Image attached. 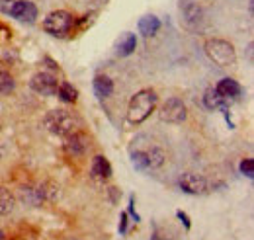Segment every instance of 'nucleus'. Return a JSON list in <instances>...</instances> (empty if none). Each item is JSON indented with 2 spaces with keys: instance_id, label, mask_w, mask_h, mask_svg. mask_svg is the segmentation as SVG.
I'll return each instance as SVG.
<instances>
[{
  "instance_id": "obj_5",
  "label": "nucleus",
  "mask_w": 254,
  "mask_h": 240,
  "mask_svg": "<svg viewBox=\"0 0 254 240\" xmlns=\"http://www.w3.org/2000/svg\"><path fill=\"white\" fill-rule=\"evenodd\" d=\"M2 10L8 16H12L20 22H26V24H33L37 18V8L28 0H6L2 4Z\"/></svg>"
},
{
  "instance_id": "obj_11",
  "label": "nucleus",
  "mask_w": 254,
  "mask_h": 240,
  "mask_svg": "<svg viewBox=\"0 0 254 240\" xmlns=\"http://www.w3.org/2000/svg\"><path fill=\"white\" fill-rule=\"evenodd\" d=\"M90 174H92V178H96V180H108L112 176V166H110V162H108L106 156L98 154V156L92 158Z\"/></svg>"
},
{
  "instance_id": "obj_1",
  "label": "nucleus",
  "mask_w": 254,
  "mask_h": 240,
  "mask_svg": "<svg viewBox=\"0 0 254 240\" xmlns=\"http://www.w3.org/2000/svg\"><path fill=\"white\" fill-rule=\"evenodd\" d=\"M157 102H159V96L155 90H141L137 92L131 102H129V108H127V120L133 125H139L147 120L155 108H157Z\"/></svg>"
},
{
  "instance_id": "obj_15",
  "label": "nucleus",
  "mask_w": 254,
  "mask_h": 240,
  "mask_svg": "<svg viewBox=\"0 0 254 240\" xmlns=\"http://www.w3.org/2000/svg\"><path fill=\"white\" fill-rule=\"evenodd\" d=\"M159 30H160V20L155 18V16H147V18H143V20L139 22V31H141L145 37L155 35Z\"/></svg>"
},
{
  "instance_id": "obj_2",
  "label": "nucleus",
  "mask_w": 254,
  "mask_h": 240,
  "mask_svg": "<svg viewBox=\"0 0 254 240\" xmlns=\"http://www.w3.org/2000/svg\"><path fill=\"white\" fill-rule=\"evenodd\" d=\"M45 127L47 131H51L53 135H59V137H66L70 133H74L78 127H80V121L76 116H72L70 112L66 110H51L47 116H45Z\"/></svg>"
},
{
  "instance_id": "obj_14",
  "label": "nucleus",
  "mask_w": 254,
  "mask_h": 240,
  "mask_svg": "<svg viewBox=\"0 0 254 240\" xmlns=\"http://www.w3.org/2000/svg\"><path fill=\"white\" fill-rule=\"evenodd\" d=\"M135 47H137V37H135V33H126L124 39L118 43V55H120V57H127V55H131V53L135 51Z\"/></svg>"
},
{
  "instance_id": "obj_12",
  "label": "nucleus",
  "mask_w": 254,
  "mask_h": 240,
  "mask_svg": "<svg viewBox=\"0 0 254 240\" xmlns=\"http://www.w3.org/2000/svg\"><path fill=\"white\" fill-rule=\"evenodd\" d=\"M203 104L207 110H227L229 108V102L223 98L219 92L213 88H207L205 94H203Z\"/></svg>"
},
{
  "instance_id": "obj_4",
  "label": "nucleus",
  "mask_w": 254,
  "mask_h": 240,
  "mask_svg": "<svg viewBox=\"0 0 254 240\" xmlns=\"http://www.w3.org/2000/svg\"><path fill=\"white\" fill-rule=\"evenodd\" d=\"M205 55L219 66H233L237 60L235 47L225 39H209L205 43Z\"/></svg>"
},
{
  "instance_id": "obj_21",
  "label": "nucleus",
  "mask_w": 254,
  "mask_h": 240,
  "mask_svg": "<svg viewBox=\"0 0 254 240\" xmlns=\"http://www.w3.org/2000/svg\"><path fill=\"white\" fill-rule=\"evenodd\" d=\"M176 215H178V219L182 221V225H184V229H190V227H191V223H190V219H188V215H186L184 211H178Z\"/></svg>"
},
{
  "instance_id": "obj_18",
  "label": "nucleus",
  "mask_w": 254,
  "mask_h": 240,
  "mask_svg": "<svg viewBox=\"0 0 254 240\" xmlns=\"http://www.w3.org/2000/svg\"><path fill=\"white\" fill-rule=\"evenodd\" d=\"M14 88H16V80H14V76H12L10 72H6V70H0V94H2V96L12 94Z\"/></svg>"
},
{
  "instance_id": "obj_3",
  "label": "nucleus",
  "mask_w": 254,
  "mask_h": 240,
  "mask_svg": "<svg viewBox=\"0 0 254 240\" xmlns=\"http://www.w3.org/2000/svg\"><path fill=\"white\" fill-rule=\"evenodd\" d=\"M74 26V18L66 10H55L43 20V30L53 37H66Z\"/></svg>"
},
{
  "instance_id": "obj_20",
  "label": "nucleus",
  "mask_w": 254,
  "mask_h": 240,
  "mask_svg": "<svg viewBox=\"0 0 254 240\" xmlns=\"http://www.w3.org/2000/svg\"><path fill=\"white\" fill-rule=\"evenodd\" d=\"M241 172L247 176V178H253L254 176V160L253 158H245L241 162Z\"/></svg>"
},
{
  "instance_id": "obj_16",
  "label": "nucleus",
  "mask_w": 254,
  "mask_h": 240,
  "mask_svg": "<svg viewBox=\"0 0 254 240\" xmlns=\"http://www.w3.org/2000/svg\"><path fill=\"white\" fill-rule=\"evenodd\" d=\"M14 207H16L14 195L6 187H0V215H10Z\"/></svg>"
},
{
  "instance_id": "obj_23",
  "label": "nucleus",
  "mask_w": 254,
  "mask_h": 240,
  "mask_svg": "<svg viewBox=\"0 0 254 240\" xmlns=\"http://www.w3.org/2000/svg\"><path fill=\"white\" fill-rule=\"evenodd\" d=\"M127 231V213H122V221H120V233L124 235Z\"/></svg>"
},
{
  "instance_id": "obj_6",
  "label": "nucleus",
  "mask_w": 254,
  "mask_h": 240,
  "mask_svg": "<svg viewBox=\"0 0 254 240\" xmlns=\"http://www.w3.org/2000/svg\"><path fill=\"white\" fill-rule=\"evenodd\" d=\"M178 185H180L182 191H186L190 195H205L211 189L209 181L205 180L203 176H199V174H193V172L182 174V178L178 180Z\"/></svg>"
},
{
  "instance_id": "obj_13",
  "label": "nucleus",
  "mask_w": 254,
  "mask_h": 240,
  "mask_svg": "<svg viewBox=\"0 0 254 240\" xmlns=\"http://www.w3.org/2000/svg\"><path fill=\"white\" fill-rule=\"evenodd\" d=\"M94 92L98 98H108V96H112V92H114V82L108 78V76H96L94 78Z\"/></svg>"
},
{
  "instance_id": "obj_10",
  "label": "nucleus",
  "mask_w": 254,
  "mask_h": 240,
  "mask_svg": "<svg viewBox=\"0 0 254 240\" xmlns=\"http://www.w3.org/2000/svg\"><path fill=\"white\" fill-rule=\"evenodd\" d=\"M215 90L219 92L229 104H231V102H235V100H239V98H241V94H243L241 84H239L237 80H233V78H223L221 82L215 86Z\"/></svg>"
},
{
  "instance_id": "obj_17",
  "label": "nucleus",
  "mask_w": 254,
  "mask_h": 240,
  "mask_svg": "<svg viewBox=\"0 0 254 240\" xmlns=\"http://www.w3.org/2000/svg\"><path fill=\"white\" fill-rule=\"evenodd\" d=\"M57 96L63 102H66V104H74L78 100V92H76V88L72 84H68V82H63V84L57 86Z\"/></svg>"
},
{
  "instance_id": "obj_24",
  "label": "nucleus",
  "mask_w": 254,
  "mask_h": 240,
  "mask_svg": "<svg viewBox=\"0 0 254 240\" xmlns=\"http://www.w3.org/2000/svg\"><path fill=\"white\" fill-rule=\"evenodd\" d=\"M0 240H6V235H4V231L0 229Z\"/></svg>"
},
{
  "instance_id": "obj_7",
  "label": "nucleus",
  "mask_w": 254,
  "mask_h": 240,
  "mask_svg": "<svg viewBox=\"0 0 254 240\" xmlns=\"http://www.w3.org/2000/svg\"><path fill=\"white\" fill-rule=\"evenodd\" d=\"M160 120L166 123H182L186 120V106L178 98H168L160 108Z\"/></svg>"
},
{
  "instance_id": "obj_9",
  "label": "nucleus",
  "mask_w": 254,
  "mask_h": 240,
  "mask_svg": "<svg viewBox=\"0 0 254 240\" xmlns=\"http://www.w3.org/2000/svg\"><path fill=\"white\" fill-rule=\"evenodd\" d=\"M86 149H88V137H86L84 133L74 131V133L66 135L64 150H66L68 154H72V156H80V154H84V150Z\"/></svg>"
},
{
  "instance_id": "obj_8",
  "label": "nucleus",
  "mask_w": 254,
  "mask_h": 240,
  "mask_svg": "<svg viewBox=\"0 0 254 240\" xmlns=\"http://www.w3.org/2000/svg\"><path fill=\"white\" fill-rule=\"evenodd\" d=\"M30 86H32V90L37 92V94L53 96V94H57L59 82H57V78H55L51 72H37V74H33L32 76Z\"/></svg>"
},
{
  "instance_id": "obj_22",
  "label": "nucleus",
  "mask_w": 254,
  "mask_h": 240,
  "mask_svg": "<svg viewBox=\"0 0 254 240\" xmlns=\"http://www.w3.org/2000/svg\"><path fill=\"white\" fill-rule=\"evenodd\" d=\"M129 215L133 217V221H135V223H139V215L135 213V197H131V199H129Z\"/></svg>"
},
{
  "instance_id": "obj_19",
  "label": "nucleus",
  "mask_w": 254,
  "mask_h": 240,
  "mask_svg": "<svg viewBox=\"0 0 254 240\" xmlns=\"http://www.w3.org/2000/svg\"><path fill=\"white\" fill-rule=\"evenodd\" d=\"M147 154V160H149V168H159L164 162V152L159 149V147H151V149L145 150Z\"/></svg>"
}]
</instances>
